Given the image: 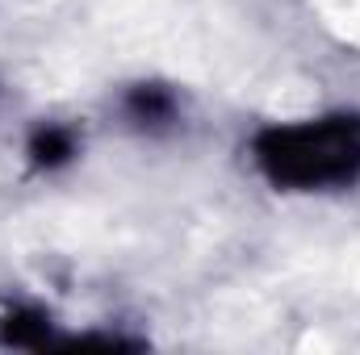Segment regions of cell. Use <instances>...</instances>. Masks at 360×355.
Here are the masks:
<instances>
[{"label": "cell", "mask_w": 360, "mask_h": 355, "mask_svg": "<svg viewBox=\"0 0 360 355\" xmlns=\"http://www.w3.org/2000/svg\"><path fill=\"white\" fill-rule=\"evenodd\" d=\"M256 163L289 192L344 188L360 176V117L335 113L302 126H272L256 138Z\"/></svg>", "instance_id": "6da1fadb"}, {"label": "cell", "mask_w": 360, "mask_h": 355, "mask_svg": "<svg viewBox=\"0 0 360 355\" xmlns=\"http://www.w3.org/2000/svg\"><path fill=\"white\" fill-rule=\"evenodd\" d=\"M126 113H130L134 126L160 130V126H168L176 117V96L168 88H160V84H139V88H130V96H126Z\"/></svg>", "instance_id": "7a4b0ae2"}, {"label": "cell", "mask_w": 360, "mask_h": 355, "mask_svg": "<svg viewBox=\"0 0 360 355\" xmlns=\"http://www.w3.org/2000/svg\"><path fill=\"white\" fill-rule=\"evenodd\" d=\"M72 155H76V134L68 126H42V130H34V138H30V163L34 168L55 172V168L72 163Z\"/></svg>", "instance_id": "3957f363"}, {"label": "cell", "mask_w": 360, "mask_h": 355, "mask_svg": "<svg viewBox=\"0 0 360 355\" xmlns=\"http://www.w3.org/2000/svg\"><path fill=\"white\" fill-rule=\"evenodd\" d=\"M0 343L4 347H46L51 343V318L42 309H13L0 318Z\"/></svg>", "instance_id": "277c9868"}]
</instances>
